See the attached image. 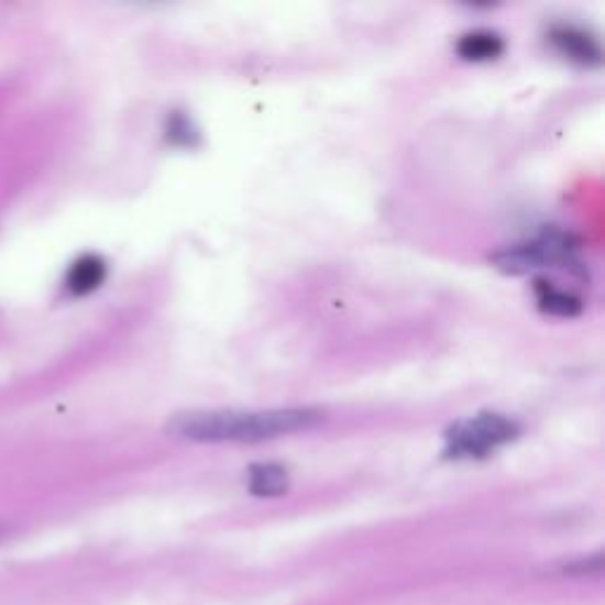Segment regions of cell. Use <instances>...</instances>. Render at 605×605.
I'll list each match as a JSON object with an SVG mask.
<instances>
[{"label": "cell", "instance_id": "cell-1", "mask_svg": "<svg viewBox=\"0 0 605 605\" xmlns=\"http://www.w3.org/2000/svg\"><path fill=\"white\" fill-rule=\"evenodd\" d=\"M324 421L320 409L289 407L267 411L209 409L175 414L168 421V436L187 442H263L300 431H312Z\"/></svg>", "mask_w": 605, "mask_h": 605}, {"label": "cell", "instance_id": "cell-2", "mask_svg": "<svg viewBox=\"0 0 605 605\" xmlns=\"http://www.w3.org/2000/svg\"><path fill=\"white\" fill-rule=\"evenodd\" d=\"M518 436L520 424L516 419L499 411H481L450 426V431L444 433V457L454 461L487 459Z\"/></svg>", "mask_w": 605, "mask_h": 605}, {"label": "cell", "instance_id": "cell-3", "mask_svg": "<svg viewBox=\"0 0 605 605\" xmlns=\"http://www.w3.org/2000/svg\"><path fill=\"white\" fill-rule=\"evenodd\" d=\"M575 237L561 232V230H544L537 239L528 244H518L512 249L499 251L492 263L499 267L506 275H525L537 267H549V265H565V267H578L575 253H578Z\"/></svg>", "mask_w": 605, "mask_h": 605}, {"label": "cell", "instance_id": "cell-4", "mask_svg": "<svg viewBox=\"0 0 605 605\" xmlns=\"http://www.w3.org/2000/svg\"><path fill=\"white\" fill-rule=\"evenodd\" d=\"M556 53L565 57L572 65L580 67H598L603 51L598 38L578 24H553L547 34Z\"/></svg>", "mask_w": 605, "mask_h": 605}, {"label": "cell", "instance_id": "cell-5", "mask_svg": "<svg viewBox=\"0 0 605 605\" xmlns=\"http://www.w3.org/2000/svg\"><path fill=\"white\" fill-rule=\"evenodd\" d=\"M107 261L95 256V253H86V256L76 258L67 275H65V292L74 298H84L90 296L100 289V286L107 282Z\"/></svg>", "mask_w": 605, "mask_h": 605}, {"label": "cell", "instance_id": "cell-6", "mask_svg": "<svg viewBox=\"0 0 605 605\" xmlns=\"http://www.w3.org/2000/svg\"><path fill=\"white\" fill-rule=\"evenodd\" d=\"M506 53V41L497 31L475 29L457 41V55L466 62H495Z\"/></svg>", "mask_w": 605, "mask_h": 605}, {"label": "cell", "instance_id": "cell-7", "mask_svg": "<svg viewBox=\"0 0 605 605\" xmlns=\"http://www.w3.org/2000/svg\"><path fill=\"white\" fill-rule=\"evenodd\" d=\"M535 296L541 312L553 317H578L582 312V298L568 289H561L549 279L535 282Z\"/></svg>", "mask_w": 605, "mask_h": 605}, {"label": "cell", "instance_id": "cell-8", "mask_svg": "<svg viewBox=\"0 0 605 605\" xmlns=\"http://www.w3.org/2000/svg\"><path fill=\"white\" fill-rule=\"evenodd\" d=\"M249 490L256 497H282L289 490V471L279 464H253L249 469Z\"/></svg>", "mask_w": 605, "mask_h": 605}, {"label": "cell", "instance_id": "cell-9", "mask_svg": "<svg viewBox=\"0 0 605 605\" xmlns=\"http://www.w3.org/2000/svg\"><path fill=\"white\" fill-rule=\"evenodd\" d=\"M164 138L170 147L195 150L201 142V131L195 123V119L187 114V111L173 109V111H168L166 123H164Z\"/></svg>", "mask_w": 605, "mask_h": 605}]
</instances>
